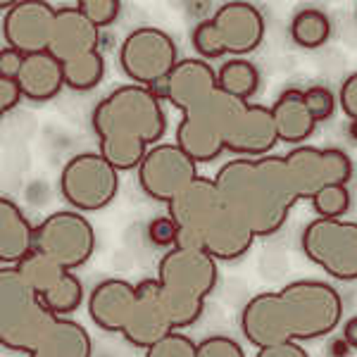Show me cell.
<instances>
[{
    "label": "cell",
    "instance_id": "1",
    "mask_svg": "<svg viewBox=\"0 0 357 357\" xmlns=\"http://www.w3.org/2000/svg\"><path fill=\"white\" fill-rule=\"evenodd\" d=\"M353 160L338 148H293L289 155L236 158L220 167L215 181L224 205L255 234L272 236L289 220L298 200L321 188L348 183Z\"/></svg>",
    "mask_w": 357,
    "mask_h": 357
},
{
    "label": "cell",
    "instance_id": "2",
    "mask_svg": "<svg viewBox=\"0 0 357 357\" xmlns=\"http://www.w3.org/2000/svg\"><path fill=\"white\" fill-rule=\"evenodd\" d=\"M343 317L341 293L324 281H293L245 303L241 329L257 348L329 336Z\"/></svg>",
    "mask_w": 357,
    "mask_h": 357
},
{
    "label": "cell",
    "instance_id": "3",
    "mask_svg": "<svg viewBox=\"0 0 357 357\" xmlns=\"http://www.w3.org/2000/svg\"><path fill=\"white\" fill-rule=\"evenodd\" d=\"M102 158L119 172L141 167L143 158L167 131L162 98L138 84L114 89L93 107L91 117Z\"/></svg>",
    "mask_w": 357,
    "mask_h": 357
},
{
    "label": "cell",
    "instance_id": "4",
    "mask_svg": "<svg viewBox=\"0 0 357 357\" xmlns=\"http://www.w3.org/2000/svg\"><path fill=\"white\" fill-rule=\"evenodd\" d=\"M160 293L174 329H186L200 319L205 298L217 286V260L205 250L174 245L158 269Z\"/></svg>",
    "mask_w": 357,
    "mask_h": 357
},
{
    "label": "cell",
    "instance_id": "5",
    "mask_svg": "<svg viewBox=\"0 0 357 357\" xmlns=\"http://www.w3.org/2000/svg\"><path fill=\"white\" fill-rule=\"evenodd\" d=\"M60 319L17 267L0 269V343L15 353H31Z\"/></svg>",
    "mask_w": 357,
    "mask_h": 357
},
{
    "label": "cell",
    "instance_id": "6",
    "mask_svg": "<svg viewBox=\"0 0 357 357\" xmlns=\"http://www.w3.org/2000/svg\"><path fill=\"white\" fill-rule=\"evenodd\" d=\"M245 105V100L217 89L203 102L181 112L183 117L176 126V146L195 162L217 160L227 151V138Z\"/></svg>",
    "mask_w": 357,
    "mask_h": 357
},
{
    "label": "cell",
    "instance_id": "7",
    "mask_svg": "<svg viewBox=\"0 0 357 357\" xmlns=\"http://www.w3.org/2000/svg\"><path fill=\"white\" fill-rule=\"evenodd\" d=\"M264 38V17L255 5L234 0L224 3L210 20H203L191 33L195 53L203 57L252 53Z\"/></svg>",
    "mask_w": 357,
    "mask_h": 357
},
{
    "label": "cell",
    "instance_id": "8",
    "mask_svg": "<svg viewBox=\"0 0 357 357\" xmlns=\"http://www.w3.org/2000/svg\"><path fill=\"white\" fill-rule=\"evenodd\" d=\"M178 48L174 38L155 26H138L124 38L119 48L122 72L138 86L162 93L167 79L178 65Z\"/></svg>",
    "mask_w": 357,
    "mask_h": 357
},
{
    "label": "cell",
    "instance_id": "9",
    "mask_svg": "<svg viewBox=\"0 0 357 357\" xmlns=\"http://www.w3.org/2000/svg\"><path fill=\"white\" fill-rule=\"evenodd\" d=\"M100 153H82L65 165L60 174V193L79 212H98L119 193V174Z\"/></svg>",
    "mask_w": 357,
    "mask_h": 357
},
{
    "label": "cell",
    "instance_id": "10",
    "mask_svg": "<svg viewBox=\"0 0 357 357\" xmlns=\"http://www.w3.org/2000/svg\"><path fill=\"white\" fill-rule=\"evenodd\" d=\"M303 252L338 281L357 279V222L319 220L303 231Z\"/></svg>",
    "mask_w": 357,
    "mask_h": 357
},
{
    "label": "cell",
    "instance_id": "11",
    "mask_svg": "<svg viewBox=\"0 0 357 357\" xmlns=\"http://www.w3.org/2000/svg\"><path fill=\"white\" fill-rule=\"evenodd\" d=\"M33 250L53 257L62 267L74 272L89 262L96 250V231L91 222L79 212H53L36 227Z\"/></svg>",
    "mask_w": 357,
    "mask_h": 357
},
{
    "label": "cell",
    "instance_id": "12",
    "mask_svg": "<svg viewBox=\"0 0 357 357\" xmlns=\"http://www.w3.org/2000/svg\"><path fill=\"white\" fill-rule=\"evenodd\" d=\"M198 178V162L188 158L176 143H158L138 167L141 188L153 200L169 205Z\"/></svg>",
    "mask_w": 357,
    "mask_h": 357
},
{
    "label": "cell",
    "instance_id": "13",
    "mask_svg": "<svg viewBox=\"0 0 357 357\" xmlns=\"http://www.w3.org/2000/svg\"><path fill=\"white\" fill-rule=\"evenodd\" d=\"M224 200L217 181L210 176H198L178 198L169 203V217L178 227V248L203 250V238L210 222L222 210Z\"/></svg>",
    "mask_w": 357,
    "mask_h": 357
},
{
    "label": "cell",
    "instance_id": "14",
    "mask_svg": "<svg viewBox=\"0 0 357 357\" xmlns=\"http://www.w3.org/2000/svg\"><path fill=\"white\" fill-rule=\"evenodd\" d=\"M57 10L43 0H20L5 5L3 36L8 48L20 50L22 55L45 53L53 41Z\"/></svg>",
    "mask_w": 357,
    "mask_h": 357
},
{
    "label": "cell",
    "instance_id": "15",
    "mask_svg": "<svg viewBox=\"0 0 357 357\" xmlns=\"http://www.w3.org/2000/svg\"><path fill=\"white\" fill-rule=\"evenodd\" d=\"M138 289V301L136 307L131 312V319L122 331V336L136 348H151L158 341H162L165 336H169L174 329L167 307L162 303V293H160V281L158 279H143L141 284H136Z\"/></svg>",
    "mask_w": 357,
    "mask_h": 357
},
{
    "label": "cell",
    "instance_id": "16",
    "mask_svg": "<svg viewBox=\"0 0 357 357\" xmlns=\"http://www.w3.org/2000/svg\"><path fill=\"white\" fill-rule=\"evenodd\" d=\"M48 53H53L62 65L69 60H77V57L100 53V29L77 5L60 8L55 17L53 41H50Z\"/></svg>",
    "mask_w": 357,
    "mask_h": 357
},
{
    "label": "cell",
    "instance_id": "17",
    "mask_svg": "<svg viewBox=\"0 0 357 357\" xmlns=\"http://www.w3.org/2000/svg\"><path fill=\"white\" fill-rule=\"evenodd\" d=\"M276 143H279V131L274 124L272 107L248 102L227 138V151L241 158H264Z\"/></svg>",
    "mask_w": 357,
    "mask_h": 357
},
{
    "label": "cell",
    "instance_id": "18",
    "mask_svg": "<svg viewBox=\"0 0 357 357\" xmlns=\"http://www.w3.org/2000/svg\"><path fill=\"white\" fill-rule=\"evenodd\" d=\"M217 89H220V84H217L215 69L205 60L188 57V60L178 62L174 72L169 74L160 98H167L176 110L186 112L193 105L203 102L205 98H210Z\"/></svg>",
    "mask_w": 357,
    "mask_h": 357
},
{
    "label": "cell",
    "instance_id": "19",
    "mask_svg": "<svg viewBox=\"0 0 357 357\" xmlns=\"http://www.w3.org/2000/svg\"><path fill=\"white\" fill-rule=\"evenodd\" d=\"M138 301V289L124 279H105L96 286L89 298L91 319L105 331L126 329L131 319V312Z\"/></svg>",
    "mask_w": 357,
    "mask_h": 357
},
{
    "label": "cell",
    "instance_id": "20",
    "mask_svg": "<svg viewBox=\"0 0 357 357\" xmlns=\"http://www.w3.org/2000/svg\"><path fill=\"white\" fill-rule=\"evenodd\" d=\"M252 241H255V234L227 205H222V210L217 212V217L210 222V227L205 231L203 250L215 260L234 262L250 250Z\"/></svg>",
    "mask_w": 357,
    "mask_h": 357
},
{
    "label": "cell",
    "instance_id": "21",
    "mask_svg": "<svg viewBox=\"0 0 357 357\" xmlns=\"http://www.w3.org/2000/svg\"><path fill=\"white\" fill-rule=\"evenodd\" d=\"M20 89L24 98L33 102H45L50 98H55L62 91L65 84V67L57 60L53 53H36V55H26L22 72L17 77Z\"/></svg>",
    "mask_w": 357,
    "mask_h": 357
},
{
    "label": "cell",
    "instance_id": "22",
    "mask_svg": "<svg viewBox=\"0 0 357 357\" xmlns=\"http://www.w3.org/2000/svg\"><path fill=\"white\" fill-rule=\"evenodd\" d=\"M33 234L22 207L10 198H0V260L5 267L20 264L29 252H33Z\"/></svg>",
    "mask_w": 357,
    "mask_h": 357
},
{
    "label": "cell",
    "instance_id": "23",
    "mask_svg": "<svg viewBox=\"0 0 357 357\" xmlns=\"http://www.w3.org/2000/svg\"><path fill=\"white\" fill-rule=\"evenodd\" d=\"M272 114L276 131H279V141L289 143V146H301L303 141H307L314 134L317 119L310 112L307 102H305L303 91H284L272 105Z\"/></svg>",
    "mask_w": 357,
    "mask_h": 357
},
{
    "label": "cell",
    "instance_id": "24",
    "mask_svg": "<svg viewBox=\"0 0 357 357\" xmlns=\"http://www.w3.org/2000/svg\"><path fill=\"white\" fill-rule=\"evenodd\" d=\"M91 353L93 345L89 331L79 321L60 317L29 357H91Z\"/></svg>",
    "mask_w": 357,
    "mask_h": 357
},
{
    "label": "cell",
    "instance_id": "25",
    "mask_svg": "<svg viewBox=\"0 0 357 357\" xmlns=\"http://www.w3.org/2000/svg\"><path fill=\"white\" fill-rule=\"evenodd\" d=\"M217 84L224 93L248 102L260 89V72L250 60L231 57L229 62H224L222 69H217Z\"/></svg>",
    "mask_w": 357,
    "mask_h": 357
},
{
    "label": "cell",
    "instance_id": "26",
    "mask_svg": "<svg viewBox=\"0 0 357 357\" xmlns=\"http://www.w3.org/2000/svg\"><path fill=\"white\" fill-rule=\"evenodd\" d=\"M15 267L20 269L22 276H24L29 289L36 291L41 298L48 291H53L55 286L65 279V274L69 272V269L62 267L60 262H55L53 257L43 255V252H38V250L29 252L24 260H22L20 264H15Z\"/></svg>",
    "mask_w": 357,
    "mask_h": 357
},
{
    "label": "cell",
    "instance_id": "27",
    "mask_svg": "<svg viewBox=\"0 0 357 357\" xmlns=\"http://www.w3.org/2000/svg\"><path fill=\"white\" fill-rule=\"evenodd\" d=\"M331 22L321 10H301L291 22V38L303 48H319L329 41Z\"/></svg>",
    "mask_w": 357,
    "mask_h": 357
},
{
    "label": "cell",
    "instance_id": "28",
    "mask_svg": "<svg viewBox=\"0 0 357 357\" xmlns=\"http://www.w3.org/2000/svg\"><path fill=\"white\" fill-rule=\"evenodd\" d=\"M65 84L72 91H91L102 82L105 74V60L100 53H91L77 60L65 62Z\"/></svg>",
    "mask_w": 357,
    "mask_h": 357
},
{
    "label": "cell",
    "instance_id": "29",
    "mask_svg": "<svg viewBox=\"0 0 357 357\" xmlns=\"http://www.w3.org/2000/svg\"><path fill=\"white\" fill-rule=\"evenodd\" d=\"M43 301L57 317H67V314L77 312L79 305H82V301H84L82 281L74 276V272H67L65 279H62L53 291L45 293Z\"/></svg>",
    "mask_w": 357,
    "mask_h": 357
},
{
    "label": "cell",
    "instance_id": "30",
    "mask_svg": "<svg viewBox=\"0 0 357 357\" xmlns=\"http://www.w3.org/2000/svg\"><path fill=\"white\" fill-rule=\"evenodd\" d=\"M310 203H312L317 215L324 220H341L350 207V191L345 183H333V186L321 188Z\"/></svg>",
    "mask_w": 357,
    "mask_h": 357
},
{
    "label": "cell",
    "instance_id": "31",
    "mask_svg": "<svg viewBox=\"0 0 357 357\" xmlns=\"http://www.w3.org/2000/svg\"><path fill=\"white\" fill-rule=\"evenodd\" d=\"M146 357H198V343H193L186 333L172 331L162 341L151 345Z\"/></svg>",
    "mask_w": 357,
    "mask_h": 357
},
{
    "label": "cell",
    "instance_id": "32",
    "mask_svg": "<svg viewBox=\"0 0 357 357\" xmlns=\"http://www.w3.org/2000/svg\"><path fill=\"white\" fill-rule=\"evenodd\" d=\"M77 8L82 10L98 29H102V26H110L112 22L117 20L119 10H122V3H119V0H79Z\"/></svg>",
    "mask_w": 357,
    "mask_h": 357
},
{
    "label": "cell",
    "instance_id": "33",
    "mask_svg": "<svg viewBox=\"0 0 357 357\" xmlns=\"http://www.w3.org/2000/svg\"><path fill=\"white\" fill-rule=\"evenodd\" d=\"M303 93H305V102H307L310 112H312L317 122H326L333 114V110H336V98L324 86H312V89L303 91Z\"/></svg>",
    "mask_w": 357,
    "mask_h": 357
},
{
    "label": "cell",
    "instance_id": "34",
    "mask_svg": "<svg viewBox=\"0 0 357 357\" xmlns=\"http://www.w3.org/2000/svg\"><path fill=\"white\" fill-rule=\"evenodd\" d=\"M198 357H245V353L234 338L210 336L198 343Z\"/></svg>",
    "mask_w": 357,
    "mask_h": 357
},
{
    "label": "cell",
    "instance_id": "35",
    "mask_svg": "<svg viewBox=\"0 0 357 357\" xmlns=\"http://www.w3.org/2000/svg\"><path fill=\"white\" fill-rule=\"evenodd\" d=\"M148 236H151V241L155 245H176V238H178V227L176 222L172 220L169 215L167 217H155V220L148 224Z\"/></svg>",
    "mask_w": 357,
    "mask_h": 357
},
{
    "label": "cell",
    "instance_id": "36",
    "mask_svg": "<svg viewBox=\"0 0 357 357\" xmlns=\"http://www.w3.org/2000/svg\"><path fill=\"white\" fill-rule=\"evenodd\" d=\"M338 100H341L345 117H350L357 122V72L350 74V77L343 82L341 93H338Z\"/></svg>",
    "mask_w": 357,
    "mask_h": 357
},
{
    "label": "cell",
    "instance_id": "37",
    "mask_svg": "<svg viewBox=\"0 0 357 357\" xmlns=\"http://www.w3.org/2000/svg\"><path fill=\"white\" fill-rule=\"evenodd\" d=\"M24 57L20 50L15 48H3L0 53V79H17L22 72V65H24Z\"/></svg>",
    "mask_w": 357,
    "mask_h": 357
},
{
    "label": "cell",
    "instance_id": "38",
    "mask_svg": "<svg viewBox=\"0 0 357 357\" xmlns=\"http://www.w3.org/2000/svg\"><path fill=\"white\" fill-rule=\"evenodd\" d=\"M22 89L17 79H0V110L10 112L22 100Z\"/></svg>",
    "mask_w": 357,
    "mask_h": 357
},
{
    "label": "cell",
    "instance_id": "39",
    "mask_svg": "<svg viewBox=\"0 0 357 357\" xmlns=\"http://www.w3.org/2000/svg\"><path fill=\"white\" fill-rule=\"evenodd\" d=\"M255 357H310V355L305 353V348L298 343H279V345L260 348Z\"/></svg>",
    "mask_w": 357,
    "mask_h": 357
},
{
    "label": "cell",
    "instance_id": "40",
    "mask_svg": "<svg viewBox=\"0 0 357 357\" xmlns=\"http://www.w3.org/2000/svg\"><path fill=\"white\" fill-rule=\"evenodd\" d=\"M343 338L348 345H353V348H357V317H350L348 321H345L343 326Z\"/></svg>",
    "mask_w": 357,
    "mask_h": 357
}]
</instances>
